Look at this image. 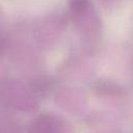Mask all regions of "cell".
Wrapping results in <instances>:
<instances>
[{"mask_svg":"<svg viewBox=\"0 0 133 133\" xmlns=\"http://www.w3.org/2000/svg\"><path fill=\"white\" fill-rule=\"evenodd\" d=\"M87 5V0H70V6L75 10H82Z\"/></svg>","mask_w":133,"mask_h":133,"instance_id":"6da1fadb","label":"cell"}]
</instances>
